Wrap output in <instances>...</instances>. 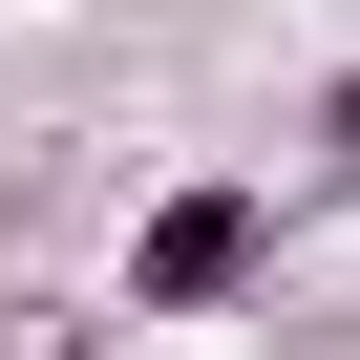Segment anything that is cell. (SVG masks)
<instances>
[{"mask_svg": "<svg viewBox=\"0 0 360 360\" xmlns=\"http://www.w3.org/2000/svg\"><path fill=\"white\" fill-rule=\"evenodd\" d=\"M255 255H276V212H255L233 169H212V191H169V212L127 233V318H212V297H233Z\"/></svg>", "mask_w": 360, "mask_h": 360, "instance_id": "cell-1", "label": "cell"}, {"mask_svg": "<svg viewBox=\"0 0 360 360\" xmlns=\"http://www.w3.org/2000/svg\"><path fill=\"white\" fill-rule=\"evenodd\" d=\"M318 191H360V64L318 85Z\"/></svg>", "mask_w": 360, "mask_h": 360, "instance_id": "cell-2", "label": "cell"}]
</instances>
